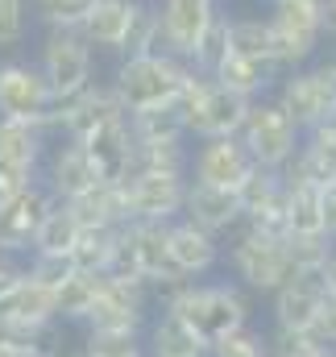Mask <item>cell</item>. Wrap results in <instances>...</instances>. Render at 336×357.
I'll return each instance as SVG.
<instances>
[{
    "instance_id": "cell-5",
    "label": "cell",
    "mask_w": 336,
    "mask_h": 357,
    "mask_svg": "<svg viewBox=\"0 0 336 357\" xmlns=\"http://www.w3.org/2000/svg\"><path fill=\"white\" fill-rule=\"evenodd\" d=\"M33 63H38L46 88L54 91V100H71L100 79L96 75V50L84 42L79 29H42Z\"/></svg>"
},
{
    "instance_id": "cell-46",
    "label": "cell",
    "mask_w": 336,
    "mask_h": 357,
    "mask_svg": "<svg viewBox=\"0 0 336 357\" xmlns=\"http://www.w3.org/2000/svg\"><path fill=\"white\" fill-rule=\"evenodd\" d=\"M21 278H25V258H17V254H0V299H4Z\"/></svg>"
},
{
    "instance_id": "cell-35",
    "label": "cell",
    "mask_w": 336,
    "mask_h": 357,
    "mask_svg": "<svg viewBox=\"0 0 336 357\" xmlns=\"http://www.w3.org/2000/svg\"><path fill=\"white\" fill-rule=\"evenodd\" d=\"M129 133H133V146H150V142H187L178 104H170V108H150V112H133V116H129Z\"/></svg>"
},
{
    "instance_id": "cell-47",
    "label": "cell",
    "mask_w": 336,
    "mask_h": 357,
    "mask_svg": "<svg viewBox=\"0 0 336 357\" xmlns=\"http://www.w3.org/2000/svg\"><path fill=\"white\" fill-rule=\"evenodd\" d=\"M320 212H324V233L336 241V183L333 187H324V204H320Z\"/></svg>"
},
{
    "instance_id": "cell-3",
    "label": "cell",
    "mask_w": 336,
    "mask_h": 357,
    "mask_svg": "<svg viewBox=\"0 0 336 357\" xmlns=\"http://www.w3.org/2000/svg\"><path fill=\"white\" fill-rule=\"evenodd\" d=\"M167 312H174L178 320H187L204 345H216L220 337H229V333L253 324L250 295L233 278H195L178 295V303L167 307Z\"/></svg>"
},
{
    "instance_id": "cell-42",
    "label": "cell",
    "mask_w": 336,
    "mask_h": 357,
    "mask_svg": "<svg viewBox=\"0 0 336 357\" xmlns=\"http://www.w3.org/2000/svg\"><path fill=\"white\" fill-rule=\"evenodd\" d=\"M208 357H270V349H266V333L253 328V324H245V328L220 337L216 345H208Z\"/></svg>"
},
{
    "instance_id": "cell-20",
    "label": "cell",
    "mask_w": 336,
    "mask_h": 357,
    "mask_svg": "<svg viewBox=\"0 0 336 357\" xmlns=\"http://www.w3.org/2000/svg\"><path fill=\"white\" fill-rule=\"evenodd\" d=\"M266 299H270L274 328H312L324 307V287H320V274H291Z\"/></svg>"
},
{
    "instance_id": "cell-26",
    "label": "cell",
    "mask_w": 336,
    "mask_h": 357,
    "mask_svg": "<svg viewBox=\"0 0 336 357\" xmlns=\"http://www.w3.org/2000/svg\"><path fill=\"white\" fill-rule=\"evenodd\" d=\"M142 345H146V357H208V345L174 312H154L150 316V324L142 333Z\"/></svg>"
},
{
    "instance_id": "cell-36",
    "label": "cell",
    "mask_w": 336,
    "mask_h": 357,
    "mask_svg": "<svg viewBox=\"0 0 336 357\" xmlns=\"http://www.w3.org/2000/svg\"><path fill=\"white\" fill-rule=\"evenodd\" d=\"M229 54L270 63V25H266V17H233L229 13Z\"/></svg>"
},
{
    "instance_id": "cell-21",
    "label": "cell",
    "mask_w": 336,
    "mask_h": 357,
    "mask_svg": "<svg viewBox=\"0 0 336 357\" xmlns=\"http://www.w3.org/2000/svg\"><path fill=\"white\" fill-rule=\"evenodd\" d=\"M0 320L21 328V333H50L59 324V316H54V287H46V282L25 274L0 299Z\"/></svg>"
},
{
    "instance_id": "cell-27",
    "label": "cell",
    "mask_w": 336,
    "mask_h": 357,
    "mask_svg": "<svg viewBox=\"0 0 336 357\" xmlns=\"http://www.w3.org/2000/svg\"><path fill=\"white\" fill-rule=\"evenodd\" d=\"M291 171H299L303 178L320 183V187H333L336 183V133L328 125H316L299 137V150L295 158L287 162Z\"/></svg>"
},
{
    "instance_id": "cell-48",
    "label": "cell",
    "mask_w": 336,
    "mask_h": 357,
    "mask_svg": "<svg viewBox=\"0 0 336 357\" xmlns=\"http://www.w3.org/2000/svg\"><path fill=\"white\" fill-rule=\"evenodd\" d=\"M320 25H324V42H336V0H320Z\"/></svg>"
},
{
    "instance_id": "cell-52",
    "label": "cell",
    "mask_w": 336,
    "mask_h": 357,
    "mask_svg": "<svg viewBox=\"0 0 336 357\" xmlns=\"http://www.w3.org/2000/svg\"><path fill=\"white\" fill-rule=\"evenodd\" d=\"M261 4H266V8H274V4H282V0H261Z\"/></svg>"
},
{
    "instance_id": "cell-34",
    "label": "cell",
    "mask_w": 336,
    "mask_h": 357,
    "mask_svg": "<svg viewBox=\"0 0 336 357\" xmlns=\"http://www.w3.org/2000/svg\"><path fill=\"white\" fill-rule=\"evenodd\" d=\"M112 250H116V229H79L75 245H71V270L87 274H108L112 266Z\"/></svg>"
},
{
    "instance_id": "cell-18",
    "label": "cell",
    "mask_w": 336,
    "mask_h": 357,
    "mask_svg": "<svg viewBox=\"0 0 336 357\" xmlns=\"http://www.w3.org/2000/svg\"><path fill=\"white\" fill-rule=\"evenodd\" d=\"M220 8V0H158V25H162V50L183 59L191 54L195 38L204 33V25L212 21V13Z\"/></svg>"
},
{
    "instance_id": "cell-25",
    "label": "cell",
    "mask_w": 336,
    "mask_h": 357,
    "mask_svg": "<svg viewBox=\"0 0 336 357\" xmlns=\"http://www.w3.org/2000/svg\"><path fill=\"white\" fill-rule=\"evenodd\" d=\"M133 4L137 0H91L84 25V42L96 54H116L121 42H125V29H129V17H133Z\"/></svg>"
},
{
    "instance_id": "cell-45",
    "label": "cell",
    "mask_w": 336,
    "mask_h": 357,
    "mask_svg": "<svg viewBox=\"0 0 336 357\" xmlns=\"http://www.w3.org/2000/svg\"><path fill=\"white\" fill-rule=\"evenodd\" d=\"M312 333L324 341V349H333V354H336V299H324V307H320V316H316Z\"/></svg>"
},
{
    "instance_id": "cell-38",
    "label": "cell",
    "mask_w": 336,
    "mask_h": 357,
    "mask_svg": "<svg viewBox=\"0 0 336 357\" xmlns=\"http://www.w3.org/2000/svg\"><path fill=\"white\" fill-rule=\"evenodd\" d=\"M91 0H29V21L42 29H79Z\"/></svg>"
},
{
    "instance_id": "cell-22",
    "label": "cell",
    "mask_w": 336,
    "mask_h": 357,
    "mask_svg": "<svg viewBox=\"0 0 336 357\" xmlns=\"http://www.w3.org/2000/svg\"><path fill=\"white\" fill-rule=\"evenodd\" d=\"M84 154L100 183H125L133 175V133H129V116L112 121L104 129H96L84 142Z\"/></svg>"
},
{
    "instance_id": "cell-17",
    "label": "cell",
    "mask_w": 336,
    "mask_h": 357,
    "mask_svg": "<svg viewBox=\"0 0 336 357\" xmlns=\"http://www.w3.org/2000/svg\"><path fill=\"white\" fill-rule=\"evenodd\" d=\"M237 199H241V225L287 237V212H282V171H261V167H253L250 178L237 187Z\"/></svg>"
},
{
    "instance_id": "cell-37",
    "label": "cell",
    "mask_w": 336,
    "mask_h": 357,
    "mask_svg": "<svg viewBox=\"0 0 336 357\" xmlns=\"http://www.w3.org/2000/svg\"><path fill=\"white\" fill-rule=\"evenodd\" d=\"M282 241H287V258H291V270H295V274H320L324 262L333 258V250H336V241L324 237V233H312V237L287 233Z\"/></svg>"
},
{
    "instance_id": "cell-4",
    "label": "cell",
    "mask_w": 336,
    "mask_h": 357,
    "mask_svg": "<svg viewBox=\"0 0 336 357\" xmlns=\"http://www.w3.org/2000/svg\"><path fill=\"white\" fill-rule=\"evenodd\" d=\"M266 25H270V63L282 75L320 59L324 46L320 0H282L266 13Z\"/></svg>"
},
{
    "instance_id": "cell-49",
    "label": "cell",
    "mask_w": 336,
    "mask_h": 357,
    "mask_svg": "<svg viewBox=\"0 0 336 357\" xmlns=\"http://www.w3.org/2000/svg\"><path fill=\"white\" fill-rule=\"evenodd\" d=\"M320 287H324V299H336V250L324 262V270H320Z\"/></svg>"
},
{
    "instance_id": "cell-6",
    "label": "cell",
    "mask_w": 336,
    "mask_h": 357,
    "mask_svg": "<svg viewBox=\"0 0 336 357\" xmlns=\"http://www.w3.org/2000/svg\"><path fill=\"white\" fill-rule=\"evenodd\" d=\"M250 100L224 91L216 79L195 75L187 91L178 96V116H183V133L187 142H212V137H237L241 121H245Z\"/></svg>"
},
{
    "instance_id": "cell-11",
    "label": "cell",
    "mask_w": 336,
    "mask_h": 357,
    "mask_svg": "<svg viewBox=\"0 0 336 357\" xmlns=\"http://www.w3.org/2000/svg\"><path fill=\"white\" fill-rule=\"evenodd\" d=\"M154 316V303H150V291L137 287V282H121V278H108L100 282V295L91 303L84 320V333H121V337H142L146 324Z\"/></svg>"
},
{
    "instance_id": "cell-14",
    "label": "cell",
    "mask_w": 336,
    "mask_h": 357,
    "mask_svg": "<svg viewBox=\"0 0 336 357\" xmlns=\"http://www.w3.org/2000/svg\"><path fill=\"white\" fill-rule=\"evenodd\" d=\"M220 258H224V241L212 237L208 229L191 225L187 216L170 220L167 225V262L170 270H178L183 278H208L220 270Z\"/></svg>"
},
{
    "instance_id": "cell-53",
    "label": "cell",
    "mask_w": 336,
    "mask_h": 357,
    "mask_svg": "<svg viewBox=\"0 0 336 357\" xmlns=\"http://www.w3.org/2000/svg\"><path fill=\"white\" fill-rule=\"evenodd\" d=\"M320 357H336V354H333V349H324V354H320Z\"/></svg>"
},
{
    "instance_id": "cell-44",
    "label": "cell",
    "mask_w": 336,
    "mask_h": 357,
    "mask_svg": "<svg viewBox=\"0 0 336 357\" xmlns=\"http://www.w3.org/2000/svg\"><path fill=\"white\" fill-rule=\"evenodd\" d=\"M42 171H33V167H21V162H0V204L4 199H13L17 191H25V187H33Z\"/></svg>"
},
{
    "instance_id": "cell-7",
    "label": "cell",
    "mask_w": 336,
    "mask_h": 357,
    "mask_svg": "<svg viewBox=\"0 0 336 357\" xmlns=\"http://www.w3.org/2000/svg\"><path fill=\"white\" fill-rule=\"evenodd\" d=\"M299 125L270 100V96H261V100H253L250 108H245V121H241V129H237V142L245 146V154H250L253 167H261V171H282L291 158H295V150H299Z\"/></svg>"
},
{
    "instance_id": "cell-8",
    "label": "cell",
    "mask_w": 336,
    "mask_h": 357,
    "mask_svg": "<svg viewBox=\"0 0 336 357\" xmlns=\"http://www.w3.org/2000/svg\"><path fill=\"white\" fill-rule=\"evenodd\" d=\"M270 100L299 125V133L324 125L336 108V79L328 59H316L307 67H295L278 79V88L270 91Z\"/></svg>"
},
{
    "instance_id": "cell-1",
    "label": "cell",
    "mask_w": 336,
    "mask_h": 357,
    "mask_svg": "<svg viewBox=\"0 0 336 357\" xmlns=\"http://www.w3.org/2000/svg\"><path fill=\"white\" fill-rule=\"evenodd\" d=\"M195 79L191 63L174 59L167 50H154V54H133V59H121L116 71H112V91L116 100L125 104V112H150V108H170L178 104V96L187 91V84Z\"/></svg>"
},
{
    "instance_id": "cell-2",
    "label": "cell",
    "mask_w": 336,
    "mask_h": 357,
    "mask_svg": "<svg viewBox=\"0 0 336 357\" xmlns=\"http://www.w3.org/2000/svg\"><path fill=\"white\" fill-rule=\"evenodd\" d=\"M224 278H233L245 295H274L295 270L287 258V241L278 233L250 229L241 225L237 233L224 237V258H220Z\"/></svg>"
},
{
    "instance_id": "cell-50",
    "label": "cell",
    "mask_w": 336,
    "mask_h": 357,
    "mask_svg": "<svg viewBox=\"0 0 336 357\" xmlns=\"http://www.w3.org/2000/svg\"><path fill=\"white\" fill-rule=\"evenodd\" d=\"M324 125H328V129H333V133H336V108H333V116H328V121H324Z\"/></svg>"
},
{
    "instance_id": "cell-32",
    "label": "cell",
    "mask_w": 336,
    "mask_h": 357,
    "mask_svg": "<svg viewBox=\"0 0 336 357\" xmlns=\"http://www.w3.org/2000/svg\"><path fill=\"white\" fill-rule=\"evenodd\" d=\"M162 50V25H158V0H137L133 4V17H129V29H125V42H121V59H133V54H154Z\"/></svg>"
},
{
    "instance_id": "cell-24",
    "label": "cell",
    "mask_w": 336,
    "mask_h": 357,
    "mask_svg": "<svg viewBox=\"0 0 336 357\" xmlns=\"http://www.w3.org/2000/svg\"><path fill=\"white\" fill-rule=\"evenodd\" d=\"M208 79H216L224 91H233V96H241V100H261V96H270V91L278 88V79H282V71L274 67V63H266V59H241V54H224L220 59V67L208 75Z\"/></svg>"
},
{
    "instance_id": "cell-51",
    "label": "cell",
    "mask_w": 336,
    "mask_h": 357,
    "mask_svg": "<svg viewBox=\"0 0 336 357\" xmlns=\"http://www.w3.org/2000/svg\"><path fill=\"white\" fill-rule=\"evenodd\" d=\"M328 67H333V79H336V50L328 54Z\"/></svg>"
},
{
    "instance_id": "cell-40",
    "label": "cell",
    "mask_w": 336,
    "mask_h": 357,
    "mask_svg": "<svg viewBox=\"0 0 336 357\" xmlns=\"http://www.w3.org/2000/svg\"><path fill=\"white\" fill-rule=\"evenodd\" d=\"M266 349H270V357H320L324 341L312 328H270Z\"/></svg>"
},
{
    "instance_id": "cell-28",
    "label": "cell",
    "mask_w": 336,
    "mask_h": 357,
    "mask_svg": "<svg viewBox=\"0 0 336 357\" xmlns=\"http://www.w3.org/2000/svg\"><path fill=\"white\" fill-rule=\"evenodd\" d=\"M71 208H75L84 229H121V225H129V204H125L121 183H96Z\"/></svg>"
},
{
    "instance_id": "cell-43",
    "label": "cell",
    "mask_w": 336,
    "mask_h": 357,
    "mask_svg": "<svg viewBox=\"0 0 336 357\" xmlns=\"http://www.w3.org/2000/svg\"><path fill=\"white\" fill-rule=\"evenodd\" d=\"M84 357H146V345H142V337L84 333Z\"/></svg>"
},
{
    "instance_id": "cell-13",
    "label": "cell",
    "mask_w": 336,
    "mask_h": 357,
    "mask_svg": "<svg viewBox=\"0 0 336 357\" xmlns=\"http://www.w3.org/2000/svg\"><path fill=\"white\" fill-rule=\"evenodd\" d=\"M253 162L245 146L237 137H212V142H191V158H187V178L204 183V187H224L237 191L250 178Z\"/></svg>"
},
{
    "instance_id": "cell-33",
    "label": "cell",
    "mask_w": 336,
    "mask_h": 357,
    "mask_svg": "<svg viewBox=\"0 0 336 357\" xmlns=\"http://www.w3.org/2000/svg\"><path fill=\"white\" fill-rule=\"evenodd\" d=\"M229 54V13L224 8H216L212 13V21L204 25V33L195 38V46H191V54H187V63H191V71L195 75H212L216 67H220V59Z\"/></svg>"
},
{
    "instance_id": "cell-16",
    "label": "cell",
    "mask_w": 336,
    "mask_h": 357,
    "mask_svg": "<svg viewBox=\"0 0 336 357\" xmlns=\"http://www.w3.org/2000/svg\"><path fill=\"white\" fill-rule=\"evenodd\" d=\"M38 183L59 199V204H75L84 191H91L100 178L91 171V162H87L84 146H75V142H50V150H46V158H42V175Z\"/></svg>"
},
{
    "instance_id": "cell-12",
    "label": "cell",
    "mask_w": 336,
    "mask_h": 357,
    "mask_svg": "<svg viewBox=\"0 0 336 357\" xmlns=\"http://www.w3.org/2000/svg\"><path fill=\"white\" fill-rule=\"evenodd\" d=\"M121 187H125L129 220L170 225L183 216V199H187V175L183 171H133Z\"/></svg>"
},
{
    "instance_id": "cell-29",
    "label": "cell",
    "mask_w": 336,
    "mask_h": 357,
    "mask_svg": "<svg viewBox=\"0 0 336 357\" xmlns=\"http://www.w3.org/2000/svg\"><path fill=\"white\" fill-rule=\"evenodd\" d=\"M79 229H84V225H79L75 208L54 199V208L42 216V225H38V233H33V245H29V254L67 258V254H71V245H75V237H79ZM29 254H25V258H29Z\"/></svg>"
},
{
    "instance_id": "cell-9",
    "label": "cell",
    "mask_w": 336,
    "mask_h": 357,
    "mask_svg": "<svg viewBox=\"0 0 336 357\" xmlns=\"http://www.w3.org/2000/svg\"><path fill=\"white\" fill-rule=\"evenodd\" d=\"M50 116H54V91L46 88L38 63L0 54V121L38 125L50 137Z\"/></svg>"
},
{
    "instance_id": "cell-39",
    "label": "cell",
    "mask_w": 336,
    "mask_h": 357,
    "mask_svg": "<svg viewBox=\"0 0 336 357\" xmlns=\"http://www.w3.org/2000/svg\"><path fill=\"white\" fill-rule=\"evenodd\" d=\"M191 142H150L133 146V171H183L187 175Z\"/></svg>"
},
{
    "instance_id": "cell-23",
    "label": "cell",
    "mask_w": 336,
    "mask_h": 357,
    "mask_svg": "<svg viewBox=\"0 0 336 357\" xmlns=\"http://www.w3.org/2000/svg\"><path fill=\"white\" fill-rule=\"evenodd\" d=\"M324 187L303 178L299 171L282 167V212H287V233L295 237H312V233H324ZM328 237V233H324Z\"/></svg>"
},
{
    "instance_id": "cell-31",
    "label": "cell",
    "mask_w": 336,
    "mask_h": 357,
    "mask_svg": "<svg viewBox=\"0 0 336 357\" xmlns=\"http://www.w3.org/2000/svg\"><path fill=\"white\" fill-rule=\"evenodd\" d=\"M50 150V137L38 125H21V121H0V162H21L42 171V158Z\"/></svg>"
},
{
    "instance_id": "cell-19",
    "label": "cell",
    "mask_w": 336,
    "mask_h": 357,
    "mask_svg": "<svg viewBox=\"0 0 336 357\" xmlns=\"http://www.w3.org/2000/svg\"><path fill=\"white\" fill-rule=\"evenodd\" d=\"M183 216L199 229H208L212 237H229L241 229V199L237 191H224V187H204V183H191L187 178V199H183Z\"/></svg>"
},
{
    "instance_id": "cell-41",
    "label": "cell",
    "mask_w": 336,
    "mask_h": 357,
    "mask_svg": "<svg viewBox=\"0 0 336 357\" xmlns=\"http://www.w3.org/2000/svg\"><path fill=\"white\" fill-rule=\"evenodd\" d=\"M29 0H0V54H13L29 38Z\"/></svg>"
},
{
    "instance_id": "cell-15",
    "label": "cell",
    "mask_w": 336,
    "mask_h": 357,
    "mask_svg": "<svg viewBox=\"0 0 336 357\" xmlns=\"http://www.w3.org/2000/svg\"><path fill=\"white\" fill-rule=\"evenodd\" d=\"M50 208H54V195L42 183H33V187L17 191L13 199H4L0 204V254L25 258L29 245H33V233H38V225H42V216Z\"/></svg>"
},
{
    "instance_id": "cell-30",
    "label": "cell",
    "mask_w": 336,
    "mask_h": 357,
    "mask_svg": "<svg viewBox=\"0 0 336 357\" xmlns=\"http://www.w3.org/2000/svg\"><path fill=\"white\" fill-rule=\"evenodd\" d=\"M100 282H104V274L71 270V274L54 287V316H59V324H79V328H84L87 312H91V303H96V295H100Z\"/></svg>"
},
{
    "instance_id": "cell-10",
    "label": "cell",
    "mask_w": 336,
    "mask_h": 357,
    "mask_svg": "<svg viewBox=\"0 0 336 357\" xmlns=\"http://www.w3.org/2000/svg\"><path fill=\"white\" fill-rule=\"evenodd\" d=\"M167 270H170V262H167V225L129 220V225L116 229V250H112L108 278L150 287V282L162 278Z\"/></svg>"
}]
</instances>
